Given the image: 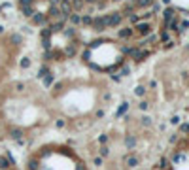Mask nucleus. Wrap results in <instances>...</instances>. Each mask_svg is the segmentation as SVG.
I'll use <instances>...</instances> for the list:
<instances>
[{"label": "nucleus", "mask_w": 189, "mask_h": 170, "mask_svg": "<svg viewBox=\"0 0 189 170\" xmlns=\"http://www.w3.org/2000/svg\"><path fill=\"white\" fill-rule=\"evenodd\" d=\"M125 163H127V166H136L140 161H138V157H134V155H131V157H127L125 159Z\"/></svg>", "instance_id": "f257e3e1"}, {"label": "nucleus", "mask_w": 189, "mask_h": 170, "mask_svg": "<svg viewBox=\"0 0 189 170\" xmlns=\"http://www.w3.org/2000/svg\"><path fill=\"white\" fill-rule=\"evenodd\" d=\"M142 125H144V127H150V125H151V119H150V117H142Z\"/></svg>", "instance_id": "f03ea898"}, {"label": "nucleus", "mask_w": 189, "mask_h": 170, "mask_svg": "<svg viewBox=\"0 0 189 170\" xmlns=\"http://www.w3.org/2000/svg\"><path fill=\"white\" fill-rule=\"evenodd\" d=\"M140 110H147V102H140Z\"/></svg>", "instance_id": "7ed1b4c3"}, {"label": "nucleus", "mask_w": 189, "mask_h": 170, "mask_svg": "<svg viewBox=\"0 0 189 170\" xmlns=\"http://www.w3.org/2000/svg\"><path fill=\"white\" fill-rule=\"evenodd\" d=\"M136 95H144V87H138V89H136Z\"/></svg>", "instance_id": "20e7f679"}, {"label": "nucleus", "mask_w": 189, "mask_h": 170, "mask_svg": "<svg viewBox=\"0 0 189 170\" xmlns=\"http://www.w3.org/2000/svg\"><path fill=\"white\" fill-rule=\"evenodd\" d=\"M182 132H189V125H182Z\"/></svg>", "instance_id": "39448f33"}]
</instances>
